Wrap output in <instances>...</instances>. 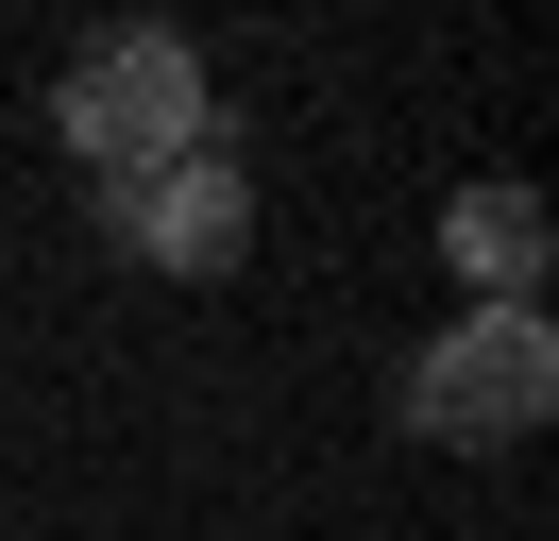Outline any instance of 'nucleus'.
Masks as SVG:
<instances>
[{
    "mask_svg": "<svg viewBox=\"0 0 559 541\" xmlns=\"http://www.w3.org/2000/svg\"><path fill=\"white\" fill-rule=\"evenodd\" d=\"M51 135L119 187V169H153V153H204V135H221V85H204V51H187L170 17H103L69 51V85H51Z\"/></svg>",
    "mask_w": 559,
    "mask_h": 541,
    "instance_id": "f257e3e1",
    "label": "nucleus"
},
{
    "mask_svg": "<svg viewBox=\"0 0 559 541\" xmlns=\"http://www.w3.org/2000/svg\"><path fill=\"white\" fill-rule=\"evenodd\" d=\"M543 406H559V322L543 304H457V322L407 356V440L509 457V440H543Z\"/></svg>",
    "mask_w": 559,
    "mask_h": 541,
    "instance_id": "f03ea898",
    "label": "nucleus"
},
{
    "mask_svg": "<svg viewBox=\"0 0 559 541\" xmlns=\"http://www.w3.org/2000/svg\"><path fill=\"white\" fill-rule=\"evenodd\" d=\"M103 237H119L136 270H187V288H221V270L254 254V187H238V153L204 135V153L119 169V187H103Z\"/></svg>",
    "mask_w": 559,
    "mask_h": 541,
    "instance_id": "7ed1b4c3",
    "label": "nucleus"
},
{
    "mask_svg": "<svg viewBox=\"0 0 559 541\" xmlns=\"http://www.w3.org/2000/svg\"><path fill=\"white\" fill-rule=\"evenodd\" d=\"M441 254H457L475 304H543V187H509V169L457 187V203H441Z\"/></svg>",
    "mask_w": 559,
    "mask_h": 541,
    "instance_id": "20e7f679",
    "label": "nucleus"
}]
</instances>
